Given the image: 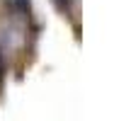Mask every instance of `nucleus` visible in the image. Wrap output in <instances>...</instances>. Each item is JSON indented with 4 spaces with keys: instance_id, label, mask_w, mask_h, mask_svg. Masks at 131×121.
I'll use <instances>...</instances> for the list:
<instances>
[{
    "instance_id": "f257e3e1",
    "label": "nucleus",
    "mask_w": 131,
    "mask_h": 121,
    "mask_svg": "<svg viewBox=\"0 0 131 121\" xmlns=\"http://www.w3.org/2000/svg\"><path fill=\"white\" fill-rule=\"evenodd\" d=\"M7 5L15 12H27V0H7Z\"/></svg>"
},
{
    "instance_id": "f03ea898",
    "label": "nucleus",
    "mask_w": 131,
    "mask_h": 121,
    "mask_svg": "<svg viewBox=\"0 0 131 121\" xmlns=\"http://www.w3.org/2000/svg\"><path fill=\"white\" fill-rule=\"evenodd\" d=\"M53 3H56V7H58V10L68 12V7H70V3H73V0H53Z\"/></svg>"
}]
</instances>
